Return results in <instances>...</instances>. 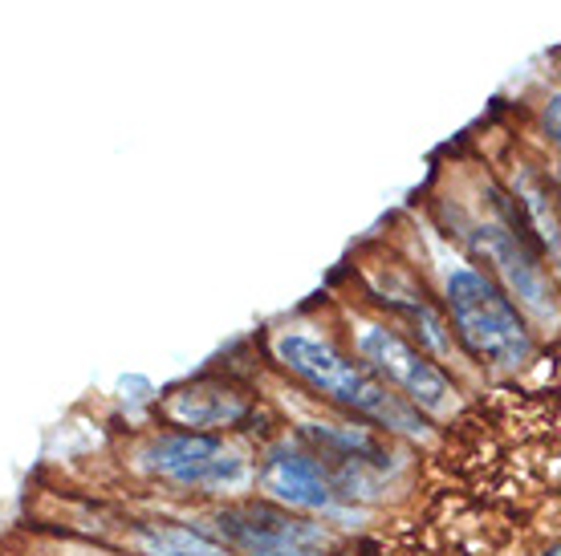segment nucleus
<instances>
[{
    "label": "nucleus",
    "instance_id": "nucleus-1",
    "mask_svg": "<svg viewBox=\"0 0 561 556\" xmlns=\"http://www.w3.org/2000/svg\"><path fill=\"white\" fill-rule=\"evenodd\" d=\"M280 362L289 366L301 382L318 390L322 398L337 403L342 410L375 422L382 431H399V435H423L420 410L411 403H403L399 394H391V386L382 382L379 374H370L363 362H351L346 354H337L334 346L325 341H313V337L289 334L280 337Z\"/></svg>",
    "mask_w": 561,
    "mask_h": 556
},
{
    "label": "nucleus",
    "instance_id": "nucleus-2",
    "mask_svg": "<svg viewBox=\"0 0 561 556\" xmlns=\"http://www.w3.org/2000/svg\"><path fill=\"white\" fill-rule=\"evenodd\" d=\"M448 309L463 349L496 370H517L534 354V337L525 329L508 292L480 268H451Z\"/></svg>",
    "mask_w": 561,
    "mask_h": 556
},
{
    "label": "nucleus",
    "instance_id": "nucleus-3",
    "mask_svg": "<svg viewBox=\"0 0 561 556\" xmlns=\"http://www.w3.org/2000/svg\"><path fill=\"white\" fill-rule=\"evenodd\" d=\"M216 529L244 556H322L330 548L318 524L289 516L280 503H237L216 516Z\"/></svg>",
    "mask_w": 561,
    "mask_h": 556
},
{
    "label": "nucleus",
    "instance_id": "nucleus-4",
    "mask_svg": "<svg viewBox=\"0 0 561 556\" xmlns=\"http://www.w3.org/2000/svg\"><path fill=\"white\" fill-rule=\"evenodd\" d=\"M142 460L154 475L180 487H237L249 479V463L237 447L204 431L159 435Z\"/></svg>",
    "mask_w": 561,
    "mask_h": 556
},
{
    "label": "nucleus",
    "instance_id": "nucleus-5",
    "mask_svg": "<svg viewBox=\"0 0 561 556\" xmlns=\"http://www.w3.org/2000/svg\"><path fill=\"white\" fill-rule=\"evenodd\" d=\"M358 349H363V358L375 366V374H379L382 382H394V386L408 394V403L415 406V410H432V415H439V410L448 406V398H451L448 374H444L439 366L427 362L420 349L408 346L399 334L375 325V329H366L363 334Z\"/></svg>",
    "mask_w": 561,
    "mask_h": 556
},
{
    "label": "nucleus",
    "instance_id": "nucleus-6",
    "mask_svg": "<svg viewBox=\"0 0 561 556\" xmlns=\"http://www.w3.org/2000/svg\"><path fill=\"white\" fill-rule=\"evenodd\" d=\"M265 491L285 508H301V512H330L334 508V479L325 475L318 455L280 447L277 455L265 463Z\"/></svg>",
    "mask_w": 561,
    "mask_h": 556
},
{
    "label": "nucleus",
    "instance_id": "nucleus-7",
    "mask_svg": "<svg viewBox=\"0 0 561 556\" xmlns=\"http://www.w3.org/2000/svg\"><path fill=\"white\" fill-rule=\"evenodd\" d=\"M472 248H477L489 265H496V273L513 285V292H517L525 305L541 309V313H553V289H549L546 273H541V265H537L529 252L520 248V240L513 236V232L496 228V223H484V228L472 232Z\"/></svg>",
    "mask_w": 561,
    "mask_h": 556
},
{
    "label": "nucleus",
    "instance_id": "nucleus-8",
    "mask_svg": "<svg viewBox=\"0 0 561 556\" xmlns=\"http://www.w3.org/2000/svg\"><path fill=\"white\" fill-rule=\"evenodd\" d=\"M249 415L253 403L220 382H196L168 398V418L180 427H240Z\"/></svg>",
    "mask_w": 561,
    "mask_h": 556
},
{
    "label": "nucleus",
    "instance_id": "nucleus-9",
    "mask_svg": "<svg viewBox=\"0 0 561 556\" xmlns=\"http://www.w3.org/2000/svg\"><path fill=\"white\" fill-rule=\"evenodd\" d=\"M301 435L322 451V460L337 463L346 472H354V467H387V447L363 427H318V422H309V427H301Z\"/></svg>",
    "mask_w": 561,
    "mask_h": 556
},
{
    "label": "nucleus",
    "instance_id": "nucleus-10",
    "mask_svg": "<svg viewBox=\"0 0 561 556\" xmlns=\"http://www.w3.org/2000/svg\"><path fill=\"white\" fill-rule=\"evenodd\" d=\"M139 544L151 556H232L228 548L211 544L192 529H175V524H142Z\"/></svg>",
    "mask_w": 561,
    "mask_h": 556
}]
</instances>
